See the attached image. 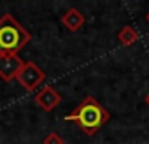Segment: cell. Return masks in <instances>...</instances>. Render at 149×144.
I'll use <instances>...</instances> for the list:
<instances>
[{"instance_id": "obj_1", "label": "cell", "mask_w": 149, "mask_h": 144, "mask_svg": "<svg viewBox=\"0 0 149 144\" xmlns=\"http://www.w3.org/2000/svg\"><path fill=\"white\" fill-rule=\"evenodd\" d=\"M109 118H111L109 111L95 97H86L70 114L65 116L67 121L77 123V127L88 135H95L109 121Z\"/></svg>"}, {"instance_id": "obj_4", "label": "cell", "mask_w": 149, "mask_h": 144, "mask_svg": "<svg viewBox=\"0 0 149 144\" xmlns=\"http://www.w3.org/2000/svg\"><path fill=\"white\" fill-rule=\"evenodd\" d=\"M25 67V62L18 55H0V78L4 81H13L18 78L21 69Z\"/></svg>"}, {"instance_id": "obj_6", "label": "cell", "mask_w": 149, "mask_h": 144, "mask_svg": "<svg viewBox=\"0 0 149 144\" xmlns=\"http://www.w3.org/2000/svg\"><path fill=\"white\" fill-rule=\"evenodd\" d=\"M84 21H86L84 14H83L79 9H76V7H70V9L61 16V23H63V27H65L68 32H77V30H81L83 25H84Z\"/></svg>"}, {"instance_id": "obj_10", "label": "cell", "mask_w": 149, "mask_h": 144, "mask_svg": "<svg viewBox=\"0 0 149 144\" xmlns=\"http://www.w3.org/2000/svg\"><path fill=\"white\" fill-rule=\"evenodd\" d=\"M146 20H147V23H149V13H147V14H146Z\"/></svg>"}, {"instance_id": "obj_3", "label": "cell", "mask_w": 149, "mask_h": 144, "mask_svg": "<svg viewBox=\"0 0 149 144\" xmlns=\"http://www.w3.org/2000/svg\"><path fill=\"white\" fill-rule=\"evenodd\" d=\"M46 79V72L35 63V62H25V67L18 74L16 81L26 90V92H35L37 86H40Z\"/></svg>"}, {"instance_id": "obj_9", "label": "cell", "mask_w": 149, "mask_h": 144, "mask_svg": "<svg viewBox=\"0 0 149 144\" xmlns=\"http://www.w3.org/2000/svg\"><path fill=\"white\" fill-rule=\"evenodd\" d=\"M146 104H147V106H149V93H147V95H146Z\"/></svg>"}, {"instance_id": "obj_7", "label": "cell", "mask_w": 149, "mask_h": 144, "mask_svg": "<svg viewBox=\"0 0 149 144\" xmlns=\"http://www.w3.org/2000/svg\"><path fill=\"white\" fill-rule=\"evenodd\" d=\"M118 41H119L121 46H132V44H135L139 41V32L126 25L118 32Z\"/></svg>"}, {"instance_id": "obj_8", "label": "cell", "mask_w": 149, "mask_h": 144, "mask_svg": "<svg viewBox=\"0 0 149 144\" xmlns=\"http://www.w3.org/2000/svg\"><path fill=\"white\" fill-rule=\"evenodd\" d=\"M42 144H65V141H63L56 132H51V134H47V135L44 137Z\"/></svg>"}, {"instance_id": "obj_2", "label": "cell", "mask_w": 149, "mask_h": 144, "mask_svg": "<svg viewBox=\"0 0 149 144\" xmlns=\"http://www.w3.org/2000/svg\"><path fill=\"white\" fill-rule=\"evenodd\" d=\"M30 39V32L18 23L11 13H6L0 18V55H18Z\"/></svg>"}, {"instance_id": "obj_5", "label": "cell", "mask_w": 149, "mask_h": 144, "mask_svg": "<svg viewBox=\"0 0 149 144\" xmlns=\"http://www.w3.org/2000/svg\"><path fill=\"white\" fill-rule=\"evenodd\" d=\"M60 100H61L60 93L53 86H49V85H44L42 90L35 93V104L42 111H46V113H51L53 109H56V106L60 104Z\"/></svg>"}]
</instances>
